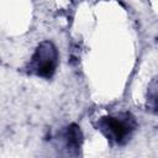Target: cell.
I'll return each instance as SVG.
<instances>
[{
  "mask_svg": "<svg viewBox=\"0 0 158 158\" xmlns=\"http://www.w3.org/2000/svg\"><path fill=\"white\" fill-rule=\"evenodd\" d=\"M98 128L107 139L117 144H123L136 128V120L128 112L118 116H105L98 121Z\"/></svg>",
  "mask_w": 158,
  "mask_h": 158,
  "instance_id": "1",
  "label": "cell"
},
{
  "mask_svg": "<svg viewBox=\"0 0 158 158\" xmlns=\"http://www.w3.org/2000/svg\"><path fill=\"white\" fill-rule=\"evenodd\" d=\"M58 63V53L56 47L53 46L52 42L44 41L42 42L35 54L31 58L30 62V70L31 73L42 77V78H51L57 68Z\"/></svg>",
  "mask_w": 158,
  "mask_h": 158,
  "instance_id": "2",
  "label": "cell"
},
{
  "mask_svg": "<svg viewBox=\"0 0 158 158\" xmlns=\"http://www.w3.org/2000/svg\"><path fill=\"white\" fill-rule=\"evenodd\" d=\"M63 138H64V144L65 148L68 149L69 153H77L81 146V131L77 125H70L65 128L64 133H63Z\"/></svg>",
  "mask_w": 158,
  "mask_h": 158,
  "instance_id": "3",
  "label": "cell"
}]
</instances>
